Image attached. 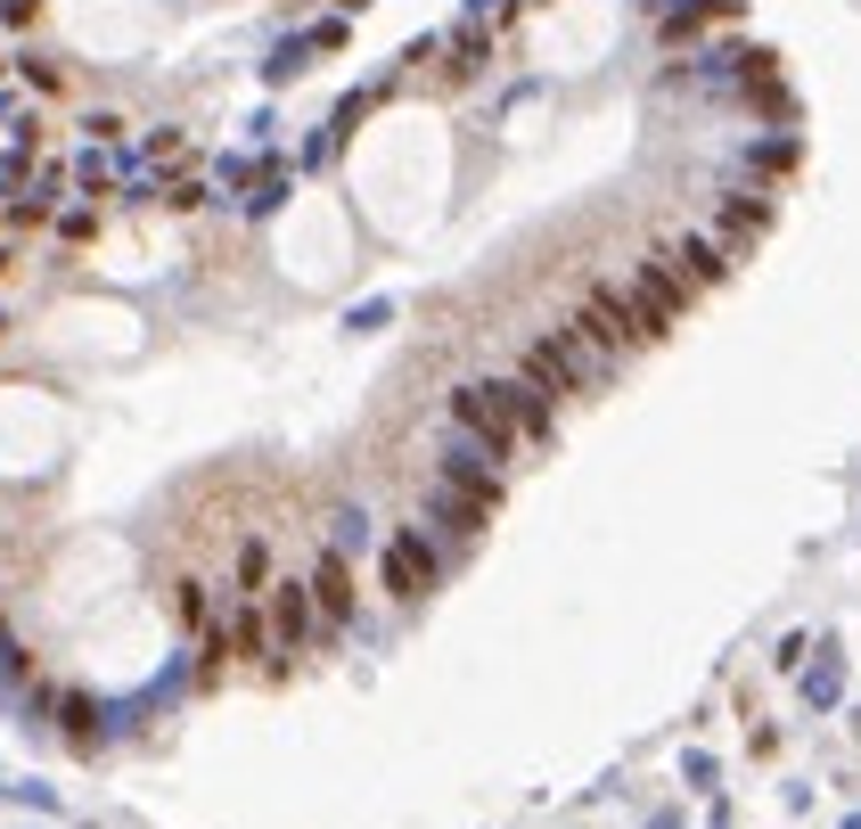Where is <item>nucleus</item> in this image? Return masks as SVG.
I'll list each match as a JSON object with an SVG mask.
<instances>
[{
  "label": "nucleus",
  "instance_id": "6e6552de",
  "mask_svg": "<svg viewBox=\"0 0 861 829\" xmlns=\"http://www.w3.org/2000/svg\"><path fill=\"white\" fill-rule=\"evenodd\" d=\"M681 263H689V280H722L730 246H713V239H681Z\"/></svg>",
  "mask_w": 861,
  "mask_h": 829
},
{
  "label": "nucleus",
  "instance_id": "f03ea898",
  "mask_svg": "<svg viewBox=\"0 0 861 829\" xmlns=\"http://www.w3.org/2000/svg\"><path fill=\"white\" fill-rule=\"evenodd\" d=\"M452 419H459V435H468V444H485L493 461L525 444V435H517V419L500 411V395H493V386H459V395H452Z\"/></svg>",
  "mask_w": 861,
  "mask_h": 829
},
{
  "label": "nucleus",
  "instance_id": "20e7f679",
  "mask_svg": "<svg viewBox=\"0 0 861 829\" xmlns=\"http://www.w3.org/2000/svg\"><path fill=\"white\" fill-rule=\"evenodd\" d=\"M427 584H435L427 543H418V534H394V543H386V592H394V599H418Z\"/></svg>",
  "mask_w": 861,
  "mask_h": 829
},
{
  "label": "nucleus",
  "instance_id": "39448f33",
  "mask_svg": "<svg viewBox=\"0 0 861 829\" xmlns=\"http://www.w3.org/2000/svg\"><path fill=\"white\" fill-rule=\"evenodd\" d=\"M312 616H321V608H312V584H280V592H271V640H280V657L304 649Z\"/></svg>",
  "mask_w": 861,
  "mask_h": 829
},
{
  "label": "nucleus",
  "instance_id": "9d476101",
  "mask_svg": "<svg viewBox=\"0 0 861 829\" xmlns=\"http://www.w3.org/2000/svg\"><path fill=\"white\" fill-rule=\"evenodd\" d=\"M345 9H362V0H345Z\"/></svg>",
  "mask_w": 861,
  "mask_h": 829
},
{
  "label": "nucleus",
  "instance_id": "f257e3e1",
  "mask_svg": "<svg viewBox=\"0 0 861 829\" xmlns=\"http://www.w3.org/2000/svg\"><path fill=\"white\" fill-rule=\"evenodd\" d=\"M583 337L599 345V354H624V345H640L648 328H640V313H632V287H591V296H583Z\"/></svg>",
  "mask_w": 861,
  "mask_h": 829
},
{
  "label": "nucleus",
  "instance_id": "423d86ee",
  "mask_svg": "<svg viewBox=\"0 0 861 829\" xmlns=\"http://www.w3.org/2000/svg\"><path fill=\"white\" fill-rule=\"evenodd\" d=\"M493 395L517 419V435H550V395H541L534 378H493Z\"/></svg>",
  "mask_w": 861,
  "mask_h": 829
},
{
  "label": "nucleus",
  "instance_id": "1a4fd4ad",
  "mask_svg": "<svg viewBox=\"0 0 861 829\" xmlns=\"http://www.w3.org/2000/svg\"><path fill=\"white\" fill-rule=\"evenodd\" d=\"M205 616H214L205 608V584H181V625H205Z\"/></svg>",
  "mask_w": 861,
  "mask_h": 829
},
{
  "label": "nucleus",
  "instance_id": "0eeeda50",
  "mask_svg": "<svg viewBox=\"0 0 861 829\" xmlns=\"http://www.w3.org/2000/svg\"><path fill=\"white\" fill-rule=\"evenodd\" d=\"M312 608H321V625H345V616H353V575H345L337 550L312 567Z\"/></svg>",
  "mask_w": 861,
  "mask_h": 829
},
{
  "label": "nucleus",
  "instance_id": "7ed1b4c3",
  "mask_svg": "<svg viewBox=\"0 0 861 829\" xmlns=\"http://www.w3.org/2000/svg\"><path fill=\"white\" fill-rule=\"evenodd\" d=\"M632 313H640L648 337L681 321V280H673V263H640V280H632Z\"/></svg>",
  "mask_w": 861,
  "mask_h": 829
}]
</instances>
